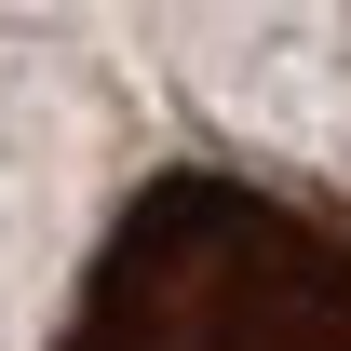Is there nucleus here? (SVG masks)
<instances>
[{
    "label": "nucleus",
    "instance_id": "obj_1",
    "mask_svg": "<svg viewBox=\"0 0 351 351\" xmlns=\"http://www.w3.org/2000/svg\"><path fill=\"white\" fill-rule=\"evenodd\" d=\"M54 351H351V203L176 162L95 230Z\"/></svg>",
    "mask_w": 351,
    "mask_h": 351
}]
</instances>
